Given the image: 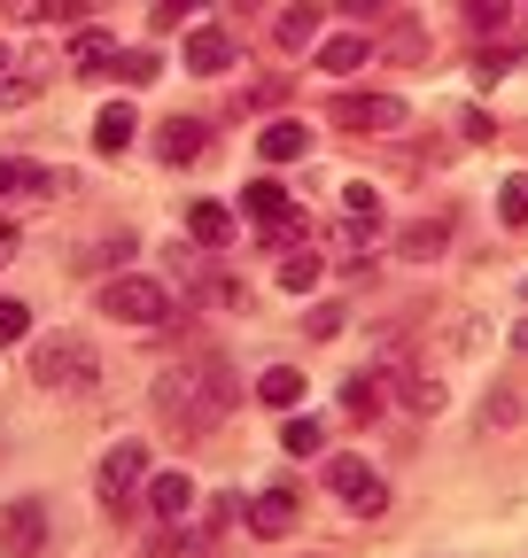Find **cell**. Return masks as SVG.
<instances>
[{
	"label": "cell",
	"instance_id": "obj_1",
	"mask_svg": "<svg viewBox=\"0 0 528 558\" xmlns=\"http://www.w3.org/2000/svg\"><path fill=\"white\" fill-rule=\"evenodd\" d=\"M241 403V388H233V373L218 365V357H187V365H171L164 380H156V411L171 418V427H218V418Z\"/></svg>",
	"mask_w": 528,
	"mask_h": 558
},
{
	"label": "cell",
	"instance_id": "obj_2",
	"mask_svg": "<svg viewBox=\"0 0 528 558\" xmlns=\"http://www.w3.org/2000/svg\"><path fill=\"white\" fill-rule=\"evenodd\" d=\"M101 311L109 318H124V326H171V288H164V279H109V288H101Z\"/></svg>",
	"mask_w": 528,
	"mask_h": 558
},
{
	"label": "cell",
	"instance_id": "obj_3",
	"mask_svg": "<svg viewBox=\"0 0 528 558\" xmlns=\"http://www.w3.org/2000/svg\"><path fill=\"white\" fill-rule=\"evenodd\" d=\"M32 380L39 388H94V349L79 333H55L32 349Z\"/></svg>",
	"mask_w": 528,
	"mask_h": 558
},
{
	"label": "cell",
	"instance_id": "obj_4",
	"mask_svg": "<svg viewBox=\"0 0 528 558\" xmlns=\"http://www.w3.org/2000/svg\"><path fill=\"white\" fill-rule=\"evenodd\" d=\"M326 488H335L358 520H381V512H388V481H381L365 458H326Z\"/></svg>",
	"mask_w": 528,
	"mask_h": 558
},
{
	"label": "cell",
	"instance_id": "obj_5",
	"mask_svg": "<svg viewBox=\"0 0 528 558\" xmlns=\"http://www.w3.org/2000/svg\"><path fill=\"white\" fill-rule=\"evenodd\" d=\"M141 481H148V442H109V450H101V465H94V497H101L109 512H117Z\"/></svg>",
	"mask_w": 528,
	"mask_h": 558
},
{
	"label": "cell",
	"instance_id": "obj_6",
	"mask_svg": "<svg viewBox=\"0 0 528 558\" xmlns=\"http://www.w3.org/2000/svg\"><path fill=\"white\" fill-rule=\"evenodd\" d=\"M241 218H256L273 241H296V233H303V226H296V202H288L280 179H249V186H241Z\"/></svg>",
	"mask_w": 528,
	"mask_h": 558
},
{
	"label": "cell",
	"instance_id": "obj_7",
	"mask_svg": "<svg viewBox=\"0 0 528 558\" xmlns=\"http://www.w3.org/2000/svg\"><path fill=\"white\" fill-rule=\"evenodd\" d=\"M0 550L9 558H39L47 550V505L39 497H16L9 512H0Z\"/></svg>",
	"mask_w": 528,
	"mask_h": 558
},
{
	"label": "cell",
	"instance_id": "obj_8",
	"mask_svg": "<svg viewBox=\"0 0 528 558\" xmlns=\"http://www.w3.org/2000/svg\"><path fill=\"white\" fill-rule=\"evenodd\" d=\"M335 124H350V132H396V124H405V101H396V94H343Z\"/></svg>",
	"mask_w": 528,
	"mask_h": 558
},
{
	"label": "cell",
	"instance_id": "obj_9",
	"mask_svg": "<svg viewBox=\"0 0 528 558\" xmlns=\"http://www.w3.org/2000/svg\"><path fill=\"white\" fill-rule=\"evenodd\" d=\"M148 505H156V520H164V527H179L194 505H203V488H194V473L164 465V473H148Z\"/></svg>",
	"mask_w": 528,
	"mask_h": 558
},
{
	"label": "cell",
	"instance_id": "obj_10",
	"mask_svg": "<svg viewBox=\"0 0 528 558\" xmlns=\"http://www.w3.org/2000/svg\"><path fill=\"white\" fill-rule=\"evenodd\" d=\"M241 62V39L233 32H187V70H194V78H218V70H233Z\"/></svg>",
	"mask_w": 528,
	"mask_h": 558
},
{
	"label": "cell",
	"instance_id": "obj_11",
	"mask_svg": "<svg viewBox=\"0 0 528 558\" xmlns=\"http://www.w3.org/2000/svg\"><path fill=\"white\" fill-rule=\"evenodd\" d=\"M203 148H211V124H203V117H171V124L156 132V156H164V163H203Z\"/></svg>",
	"mask_w": 528,
	"mask_h": 558
},
{
	"label": "cell",
	"instance_id": "obj_12",
	"mask_svg": "<svg viewBox=\"0 0 528 558\" xmlns=\"http://www.w3.org/2000/svg\"><path fill=\"white\" fill-rule=\"evenodd\" d=\"M256 156H264V163H303V156H311V124L273 117V124L256 132Z\"/></svg>",
	"mask_w": 528,
	"mask_h": 558
},
{
	"label": "cell",
	"instance_id": "obj_13",
	"mask_svg": "<svg viewBox=\"0 0 528 558\" xmlns=\"http://www.w3.org/2000/svg\"><path fill=\"white\" fill-rule=\"evenodd\" d=\"M373 62V32H335V39H319V70L326 78H350V70Z\"/></svg>",
	"mask_w": 528,
	"mask_h": 558
},
{
	"label": "cell",
	"instance_id": "obj_14",
	"mask_svg": "<svg viewBox=\"0 0 528 558\" xmlns=\"http://www.w3.org/2000/svg\"><path fill=\"white\" fill-rule=\"evenodd\" d=\"M296 527V488H264V497H249V535H288Z\"/></svg>",
	"mask_w": 528,
	"mask_h": 558
},
{
	"label": "cell",
	"instance_id": "obj_15",
	"mask_svg": "<svg viewBox=\"0 0 528 558\" xmlns=\"http://www.w3.org/2000/svg\"><path fill=\"white\" fill-rule=\"evenodd\" d=\"M319 32H326V9H319V0H296V9H280V47L288 54H303V47H319Z\"/></svg>",
	"mask_w": 528,
	"mask_h": 558
},
{
	"label": "cell",
	"instance_id": "obj_16",
	"mask_svg": "<svg viewBox=\"0 0 528 558\" xmlns=\"http://www.w3.org/2000/svg\"><path fill=\"white\" fill-rule=\"evenodd\" d=\"M187 241L226 248V241H233V209H226V202H187Z\"/></svg>",
	"mask_w": 528,
	"mask_h": 558
},
{
	"label": "cell",
	"instance_id": "obj_17",
	"mask_svg": "<svg viewBox=\"0 0 528 558\" xmlns=\"http://www.w3.org/2000/svg\"><path fill=\"white\" fill-rule=\"evenodd\" d=\"M132 132H141L132 101H109V109L94 117V148H101V156H124V148H132Z\"/></svg>",
	"mask_w": 528,
	"mask_h": 558
},
{
	"label": "cell",
	"instance_id": "obj_18",
	"mask_svg": "<svg viewBox=\"0 0 528 558\" xmlns=\"http://www.w3.org/2000/svg\"><path fill=\"white\" fill-rule=\"evenodd\" d=\"M256 403H264V411H296V403H303V373H296V365H264V373H256Z\"/></svg>",
	"mask_w": 528,
	"mask_h": 558
},
{
	"label": "cell",
	"instance_id": "obj_19",
	"mask_svg": "<svg viewBox=\"0 0 528 558\" xmlns=\"http://www.w3.org/2000/svg\"><path fill=\"white\" fill-rule=\"evenodd\" d=\"M62 62H71L79 78H86V70H109V62H117V39H109V32H79L71 47H62Z\"/></svg>",
	"mask_w": 528,
	"mask_h": 558
},
{
	"label": "cell",
	"instance_id": "obj_20",
	"mask_svg": "<svg viewBox=\"0 0 528 558\" xmlns=\"http://www.w3.org/2000/svg\"><path fill=\"white\" fill-rule=\"evenodd\" d=\"M396 248H405L412 264L443 256V248H451V218H420V226H405V241H396Z\"/></svg>",
	"mask_w": 528,
	"mask_h": 558
},
{
	"label": "cell",
	"instance_id": "obj_21",
	"mask_svg": "<svg viewBox=\"0 0 528 558\" xmlns=\"http://www.w3.org/2000/svg\"><path fill=\"white\" fill-rule=\"evenodd\" d=\"M280 450H288V458H319V450H326V427H319V418H303V411H288Z\"/></svg>",
	"mask_w": 528,
	"mask_h": 558
},
{
	"label": "cell",
	"instance_id": "obj_22",
	"mask_svg": "<svg viewBox=\"0 0 528 558\" xmlns=\"http://www.w3.org/2000/svg\"><path fill=\"white\" fill-rule=\"evenodd\" d=\"M187 295L211 303V311H233V303H241V288H233L226 271H187Z\"/></svg>",
	"mask_w": 528,
	"mask_h": 558
},
{
	"label": "cell",
	"instance_id": "obj_23",
	"mask_svg": "<svg viewBox=\"0 0 528 558\" xmlns=\"http://www.w3.org/2000/svg\"><path fill=\"white\" fill-rule=\"evenodd\" d=\"M396 39H373V54H388V62H428V32L420 24H388Z\"/></svg>",
	"mask_w": 528,
	"mask_h": 558
},
{
	"label": "cell",
	"instance_id": "obj_24",
	"mask_svg": "<svg viewBox=\"0 0 528 558\" xmlns=\"http://www.w3.org/2000/svg\"><path fill=\"white\" fill-rule=\"evenodd\" d=\"M381 396H388V388H381V380H373V373H358V380H350V388H343V418H358V427H365V418H373V411H381Z\"/></svg>",
	"mask_w": 528,
	"mask_h": 558
},
{
	"label": "cell",
	"instance_id": "obj_25",
	"mask_svg": "<svg viewBox=\"0 0 528 558\" xmlns=\"http://www.w3.org/2000/svg\"><path fill=\"white\" fill-rule=\"evenodd\" d=\"M156 70H164L156 47H124V54H117V78H124V86H156Z\"/></svg>",
	"mask_w": 528,
	"mask_h": 558
},
{
	"label": "cell",
	"instance_id": "obj_26",
	"mask_svg": "<svg viewBox=\"0 0 528 558\" xmlns=\"http://www.w3.org/2000/svg\"><path fill=\"white\" fill-rule=\"evenodd\" d=\"M319 279H326V264H319V256H280V288H288V295H311Z\"/></svg>",
	"mask_w": 528,
	"mask_h": 558
},
{
	"label": "cell",
	"instance_id": "obj_27",
	"mask_svg": "<svg viewBox=\"0 0 528 558\" xmlns=\"http://www.w3.org/2000/svg\"><path fill=\"white\" fill-rule=\"evenodd\" d=\"M497 226H528V171H513L497 186Z\"/></svg>",
	"mask_w": 528,
	"mask_h": 558
},
{
	"label": "cell",
	"instance_id": "obj_28",
	"mask_svg": "<svg viewBox=\"0 0 528 558\" xmlns=\"http://www.w3.org/2000/svg\"><path fill=\"white\" fill-rule=\"evenodd\" d=\"M211 0H148V24L156 32H171V24H187V16H203Z\"/></svg>",
	"mask_w": 528,
	"mask_h": 558
},
{
	"label": "cell",
	"instance_id": "obj_29",
	"mask_svg": "<svg viewBox=\"0 0 528 558\" xmlns=\"http://www.w3.org/2000/svg\"><path fill=\"white\" fill-rule=\"evenodd\" d=\"M451 396H443V380H405V411H420V418H435Z\"/></svg>",
	"mask_w": 528,
	"mask_h": 558
},
{
	"label": "cell",
	"instance_id": "obj_30",
	"mask_svg": "<svg viewBox=\"0 0 528 558\" xmlns=\"http://www.w3.org/2000/svg\"><path fill=\"white\" fill-rule=\"evenodd\" d=\"M343 209H350V218H373V226H388V202H381L373 186H343Z\"/></svg>",
	"mask_w": 528,
	"mask_h": 558
},
{
	"label": "cell",
	"instance_id": "obj_31",
	"mask_svg": "<svg viewBox=\"0 0 528 558\" xmlns=\"http://www.w3.org/2000/svg\"><path fill=\"white\" fill-rule=\"evenodd\" d=\"M513 62H520L513 47H482V54H475V86H497V78H505Z\"/></svg>",
	"mask_w": 528,
	"mask_h": 558
},
{
	"label": "cell",
	"instance_id": "obj_32",
	"mask_svg": "<svg viewBox=\"0 0 528 558\" xmlns=\"http://www.w3.org/2000/svg\"><path fill=\"white\" fill-rule=\"evenodd\" d=\"M520 418V396L513 388H490V403H482V427H513Z\"/></svg>",
	"mask_w": 528,
	"mask_h": 558
},
{
	"label": "cell",
	"instance_id": "obj_33",
	"mask_svg": "<svg viewBox=\"0 0 528 558\" xmlns=\"http://www.w3.org/2000/svg\"><path fill=\"white\" fill-rule=\"evenodd\" d=\"M303 333H311V341H326V333H343V303H311Z\"/></svg>",
	"mask_w": 528,
	"mask_h": 558
},
{
	"label": "cell",
	"instance_id": "obj_34",
	"mask_svg": "<svg viewBox=\"0 0 528 558\" xmlns=\"http://www.w3.org/2000/svg\"><path fill=\"white\" fill-rule=\"evenodd\" d=\"M24 333H32V311L0 295V341H24Z\"/></svg>",
	"mask_w": 528,
	"mask_h": 558
},
{
	"label": "cell",
	"instance_id": "obj_35",
	"mask_svg": "<svg viewBox=\"0 0 528 558\" xmlns=\"http://www.w3.org/2000/svg\"><path fill=\"white\" fill-rule=\"evenodd\" d=\"M32 186V163H16V156H0V202H9V194H24Z\"/></svg>",
	"mask_w": 528,
	"mask_h": 558
},
{
	"label": "cell",
	"instance_id": "obj_36",
	"mask_svg": "<svg viewBox=\"0 0 528 558\" xmlns=\"http://www.w3.org/2000/svg\"><path fill=\"white\" fill-rule=\"evenodd\" d=\"M194 550H203V535H194V527H187V535H156V558H194Z\"/></svg>",
	"mask_w": 528,
	"mask_h": 558
},
{
	"label": "cell",
	"instance_id": "obj_37",
	"mask_svg": "<svg viewBox=\"0 0 528 558\" xmlns=\"http://www.w3.org/2000/svg\"><path fill=\"white\" fill-rule=\"evenodd\" d=\"M0 9H9L16 24H47V16H55V0H0Z\"/></svg>",
	"mask_w": 528,
	"mask_h": 558
},
{
	"label": "cell",
	"instance_id": "obj_38",
	"mask_svg": "<svg viewBox=\"0 0 528 558\" xmlns=\"http://www.w3.org/2000/svg\"><path fill=\"white\" fill-rule=\"evenodd\" d=\"M458 132H467V140H497V124H490V109H467V117H458Z\"/></svg>",
	"mask_w": 528,
	"mask_h": 558
},
{
	"label": "cell",
	"instance_id": "obj_39",
	"mask_svg": "<svg viewBox=\"0 0 528 558\" xmlns=\"http://www.w3.org/2000/svg\"><path fill=\"white\" fill-rule=\"evenodd\" d=\"M467 16H475V24H482V32H490V24H497V16H505V0H467Z\"/></svg>",
	"mask_w": 528,
	"mask_h": 558
},
{
	"label": "cell",
	"instance_id": "obj_40",
	"mask_svg": "<svg viewBox=\"0 0 528 558\" xmlns=\"http://www.w3.org/2000/svg\"><path fill=\"white\" fill-rule=\"evenodd\" d=\"M343 9H350V16H358V24H373V16H381V9H388V0H343Z\"/></svg>",
	"mask_w": 528,
	"mask_h": 558
},
{
	"label": "cell",
	"instance_id": "obj_41",
	"mask_svg": "<svg viewBox=\"0 0 528 558\" xmlns=\"http://www.w3.org/2000/svg\"><path fill=\"white\" fill-rule=\"evenodd\" d=\"M16 256V226H0V264H9Z\"/></svg>",
	"mask_w": 528,
	"mask_h": 558
},
{
	"label": "cell",
	"instance_id": "obj_42",
	"mask_svg": "<svg viewBox=\"0 0 528 558\" xmlns=\"http://www.w3.org/2000/svg\"><path fill=\"white\" fill-rule=\"evenodd\" d=\"M513 349H528V318H520V326H513Z\"/></svg>",
	"mask_w": 528,
	"mask_h": 558
},
{
	"label": "cell",
	"instance_id": "obj_43",
	"mask_svg": "<svg viewBox=\"0 0 528 558\" xmlns=\"http://www.w3.org/2000/svg\"><path fill=\"white\" fill-rule=\"evenodd\" d=\"M9 62H16V54H9V39H0V78H9Z\"/></svg>",
	"mask_w": 528,
	"mask_h": 558
},
{
	"label": "cell",
	"instance_id": "obj_44",
	"mask_svg": "<svg viewBox=\"0 0 528 558\" xmlns=\"http://www.w3.org/2000/svg\"><path fill=\"white\" fill-rule=\"evenodd\" d=\"M520 9H528V0H520Z\"/></svg>",
	"mask_w": 528,
	"mask_h": 558
}]
</instances>
